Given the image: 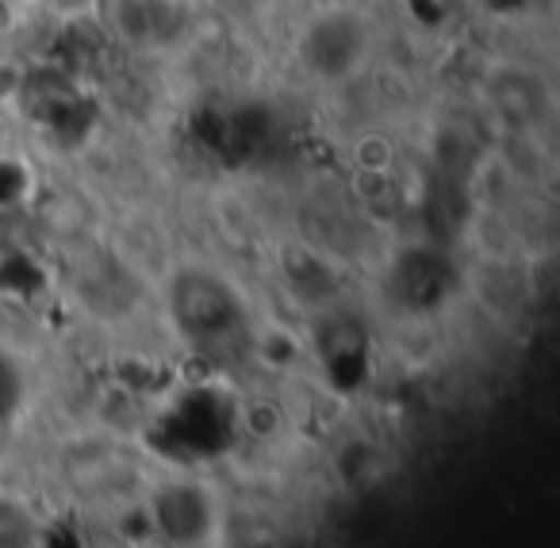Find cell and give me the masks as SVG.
Here are the masks:
<instances>
[{
	"label": "cell",
	"instance_id": "3",
	"mask_svg": "<svg viewBox=\"0 0 560 548\" xmlns=\"http://www.w3.org/2000/svg\"><path fill=\"white\" fill-rule=\"evenodd\" d=\"M93 4H96V0H55V9L62 12V16H70V20L73 16H85Z\"/></svg>",
	"mask_w": 560,
	"mask_h": 548
},
{
	"label": "cell",
	"instance_id": "1",
	"mask_svg": "<svg viewBox=\"0 0 560 548\" xmlns=\"http://www.w3.org/2000/svg\"><path fill=\"white\" fill-rule=\"evenodd\" d=\"M376 55V27L353 4H327L312 12L296 35V62L315 85L342 89L369 70Z\"/></svg>",
	"mask_w": 560,
	"mask_h": 548
},
{
	"label": "cell",
	"instance_id": "2",
	"mask_svg": "<svg viewBox=\"0 0 560 548\" xmlns=\"http://www.w3.org/2000/svg\"><path fill=\"white\" fill-rule=\"evenodd\" d=\"M211 494L192 479H173V483L154 491V522L158 533H165L170 540H200L208 533V514H211Z\"/></svg>",
	"mask_w": 560,
	"mask_h": 548
}]
</instances>
